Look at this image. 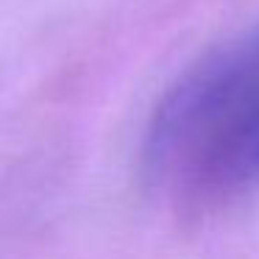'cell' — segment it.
I'll return each mask as SVG.
<instances>
[{
	"instance_id": "obj_1",
	"label": "cell",
	"mask_w": 259,
	"mask_h": 259,
	"mask_svg": "<svg viewBox=\"0 0 259 259\" xmlns=\"http://www.w3.org/2000/svg\"><path fill=\"white\" fill-rule=\"evenodd\" d=\"M145 164L184 212H212L259 190V25L209 51L167 90Z\"/></svg>"
}]
</instances>
